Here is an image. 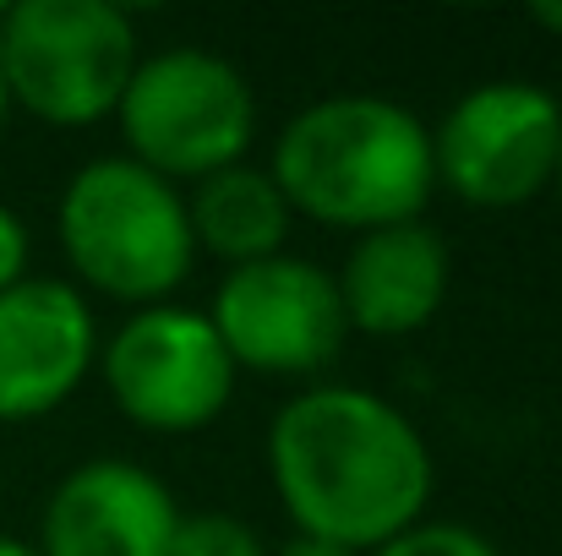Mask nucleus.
I'll use <instances>...</instances> for the list:
<instances>
[{
    "label": "nucleus",
    "instance_id": "obj_1",
    "mask_svg": "<svg viewBox=\"0 0 562 556\" xmlns=\"http://www.w3.org/2000/svg\"><path fill=\"white\" fill-rule=\"evenodd\" d=\"M268 480L295 535L372 556L426 519L437 464L420 425L382 393L312 382L268 425Z\"/></svg>",
    "mask_w": 562,
    "mask_h": 556
},
{
    "label": "nucleus",
    "instance_id": "obj_2",
    "mask_svg": "<svg viewBox=\"0 0 562 556\" xmlns=\"http://www.w3.org/2000/svg\"><path fill=\"white\" fill-rule=\"evenodd\" d=\"M268 175L295 218L323 229L372 235L409 224L437 191L431 126L398 99L334 93L279 126Z\"/></svg>",
    "mask_w": 562,
    "mask_h": 556
},
{
    "label": "nucleus",
    "instance_id": "obj_3",
    "mask_svg": "<svg viewBox=\"0 0 562 556\" xmlns=\"http://www.w3.org/2000/svg\"><path fill=\"white\" fill-rule=\"evenodd\" d=\"M60 251L93 295L132 311L165 306L196 268L187 191L126 154L88 159L55 202Z\"/></svg>",
    "mask_w": 562,
    "mask_h": 556
},
{
    "label": "nucleus",
    "instance_id": "obj_4",
    "mask_svg": "<svg viewBox=\"0 0 562 556\" xmlns=\"http://www.w3.org/2000/svg\"><path fill=\"white\" fill-rule=\"evenodd\" d=\"M143 60L137 22L110 0H16L0 5V82L5 104L77 132L115 115Z\"/></svg>",
    "mask_w": 562,
    "mask_h": 556
},
{
    "label": "nucleus",
    "instance_id": "obj_5",
    "mask_svg": "<svg viewBox=\"0 0 562 556\" xmlns=\"http://www.w3.org/2000/svg\"><path fill=\"white\" fill-rule=\"evenodd\" d=\"M115 121L126 137V159L170 185H196L251 154L257 93L235 60L176 44L137 60Z\"/></svg>",
    "mask_w": 562,
    "mask_h": 556
},
{
    "label": "nucleus",
    "instance_id": "obj_6",
    "mask_svg": "<svg viewBox=\"0 0 562 556\" xmlns=\"http://www.w3.org/2000/svg\"><path fill=\"white\" fill-rule=\"evenodd\" d=\"M99 376L115 409L154 436L207 431L240 382L213 322L176 300L132 311L110 339H99Z\"/></svg>",
    "mask_w": 562,
    "mask_h": 556
},
{
    "label": "nucleus",
    "instance_id": "obj_7",
    "mask_svg": "<svg viewBox=\"0 0 562 556\" xmlns=\"http://www.w3.org/2000/svg\"><path fill=\"white\" fill-rule=\"evenodd\" d=\"M558 143V99L541 82L492 77L453 99L431 126V170L442 191L470 207H525L552 185Z\"/></svg>",
    "mask_w": 562,
    "mask_h": 556
},
{
    "label": "nucleus",
    "instance_id": "obj_8",
    "mask_svg": "<svg viewBox=\"0 0 562 556\" xmlns=\"http://www.w3.org/2000/svg\"><path fill=\"white\" fill-rule=\"evenodd\" d=\"M202 317L213 322L235 371L257 376H323L350 339L334 273L295 251L224 268Z\"/></svg>",
    "mask_w": 562,
    "mask_h": 556
},
{
    "label": "nucleus",
    "instance_id": "obj_9",
    "mask_svg": "<svg viewBox=\"0 0 562 556\" xmlns=\"http://www.w3.org/2000/svg\"><path fill=\"white\" fill-rule=\"evenodd\" d=\"M99 366V317L71 279L27 273L0 290V425L44 420Z\"/></svg>",
    "mask_w": 562,
    "mask_h": 556
},
{
    "label": "nucleus",
    "instance_id": "obj_10",
    "mask_svg": "<svg viewBox=\"0 0 562 556\" xmlns=\"http://www.w3.org/2000/svg\"><path fill=\"white\" fill-rule=\"evenodd\" d=\"M170 486L137 458H88L66 469L38 519V556H170Z\"/></svg>",
    "mask_w": 562,
    "mask_h": 556
},
{
    "label": "nucleus",
    "instance_id": "obj_11",
    "mask_svg": "<svg viewBox=\"0 0 562 556\" xmlns=\"http://www.w3.org/2000/svg\"><path fill=\"white\" fill-rule=\"evenodd\" d=\"M448 284H453V257L426 218L356 235L350 257L334 273L350 333H372V339L420 333L442 311Z\"/></svg>",
    "mask_w": 562,
    "mask_h": 556
},
{
    "label": "nucleus",
    "instance_id": "obj_12",
    "mask_svg": "<svg viewBox=\"0 0 562 556\" xmlns=\"http://www.w3.org/2000/svg\"><path fill=\"white\" fill-rule=\"evenodd\" d=\"M187 218L196 257L207 251L224 268H246V262L290 251V224H295L284 191L268 175V164H251V159L213 170L191 185Z\"/></svg>",
    "mask_w": 562,
    "mask_h": 556
},
{
    "label": "nucleus",
    "instance_id": "obj_13",
    "mask_svg": "<svg viewBox=\"0 0 562 556\" xmlns=\"http://www.w3.org/2000/svg\"><path fill=\"white\" fill-rule=\"evenodd\" d=\"M170 556H268L257 530L224 508H202V513H181L176 535H170Z\"/></svg>",
    "mask_w": 562,
    "mask_h": 556
},
{
    "label": "nucleus",
    "instance_id": "obj_14",
    "mask_svg": "<svg viewBox=\"0 0 562 556\" xmlns=\"http://www.w3.org/2000/svg\"><path fill=\"white\" fill-rule=\"evenodd\" d=\"M372 556H503L481 530L453 524V519H420L404 535H393L387 546H376Z\"/></svg>",
    "mask_w": 562,
    "mask_h": 556
},
{
    "label": "nucleus",
    "instance_id": "obj_15",
    "mask_svg": "<svg viewBox=\"0 0 562 556\" xmlns=\"http://www.w3.org/2000/svg\"><path fill=\"white\" fill-rule=\"evenodd\" d=\"M27 257H33V235H27V218L0 202V290L22 284L27 279Z\"/></svg>",
    "mask_w": 562,
    "mask_h": 556
},
{
    "label": "nucleus",
    "instance_id": "obj_16",
    "mask_svg": "<svg viewBox=\"0 0 562 556\" xmlns=\"http://www.w3.org/2000/svg\"><path fill=\"white\" fill-rule=\"evenodd\" d=\"M268 556H356V552H345V546H328V541H312V535H290L279 552H268Z\"/></svg>",
    "mask_w": 562,
    "mask_h": 556
},
{
    "label": "nucleus",
    "instance_id": "obj_17",
    "mask_svg": "<svg viewBox=\"0 0 562 556\" xmlns=\"http://www.w3.org/2000/svg\"><path fill=\"white\" fill-rule=\"evenodd\" d=\"M530 22H536V27H547V33H558V38H562V0H547V5H530Z\"/></svg>",
    "mask_w": 562,
    "mask_h": 556
},
{
    "label": "nucleus",
    "instance_id": "obj_18",
    "mask_svg": "<svg viewBox=\"0 0 562 556\" xmlns=\"http://www.w3.org/2000/svg\"><path fill=\"white\" fill-rule=\"evenodd\" d=\"M0 556H38L27 541H11V535H0Z\"/></svg>",
    "mask_w": 562,
    "mask_h": 556
},
{
    "label": "nucleus",
    "instance_id": "obj_19",
    "mask_svg": "<svg viewBox=\"0 0 562 556\" xmlns=\"http://www.w3.org/2000/svg\"><path fill=\"white\" fill-rule=\"evenodd\" d=\"M552 185H558V196H562V143H558V170H552Z\"/></svg>",
    "mask_w": 562,
    "mask_h": 556
},
{
    "label": "nucleus",
    "instance_id": "obj_20",
    "mask_svg": "<svg viewBox=\"0 0 562 556\" xmlns=\"http://www.w3.org/2000/svg\"><path fill=\"white\" fill-rule=\"evenodd\" d=\"M5 115H11V104H5V82H0V126H5Z\"/></svg>",
    "mask_w": 562,
    "mask_h": 556
}]
</instances>
